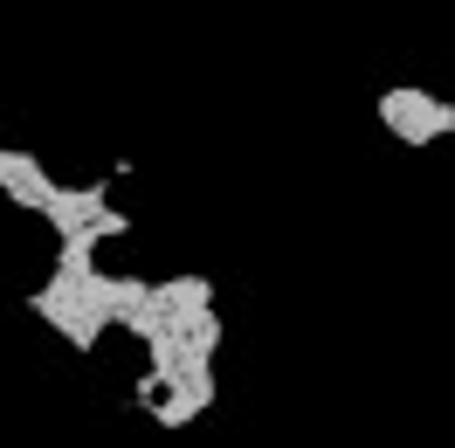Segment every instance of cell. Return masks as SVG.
Returning <instances> with one entry per match:
<instances>
[{
	"instance_id": "cell-4",
	"label": "cell",
	"mask_w": 455,
	"mask_h": 448,
	"mask_svg": "<svg viewBox=\"0 0 455 448\" xmlns=\"http://www.w3.org/2000/svg\"><path fill=\"white\" fill-rule=\"evenodd\" d=\"M0 194L14 200V207H28V214H42V207H49V194H56V180H49V166H42L35 152L0 145Z\"/></svg>"
},
{
	"instance_id": "cell-1",
	"label": "cell",
	"mask_w": 455,
	"mask_h": 448,
	"mask_svg": "<svg viewBox=\"0 0 455 448\" xmlns=\"http://www.w3.org/2000/svg\"><path fill=\"white\" fill-rule=\"evenodd\" d=\"M372 111H379V124H387L400 145H414V152H427L435 139H455V104H449V97H435V90H421V84L379 90Z\"/></svg>"
},
{
	"instance_id": "cell-3",
	"label": "cell",
	"mask_w": 455,
	"mask_h": 448,
	"mask_svg": "<svg viewBox=\"0 0 455 448\" xmlns=\"http://www.w3.org/2000/svg\"><path fill=\"white\" fill-rule=\"evenodd\" d=\"M104 207H111V172H104V180H84V187H56V194H49V207H42V221L56 228V242H62V235L90 228Z\"/></svg>"
},
{
	"instance_id": "cell-5",
	"label": "cell",
	"mask_w": 455,
	"mask_h": 448,
	"mask_svg": "<svg viewBox=\"0 0 455 448\" xmlns=\"http://www.w3.org/2000/svg\"><path fill=\"white\" fill-rule=\"evenodd\" d=\"M152 304L166 310V317H180V324H187L194 310L214 304V283H207V276H166V283H152Z\"/></svg>"
},
{
	"instance_id": "cell-2",
	"label": "cell",
	"mask_w": 455,
	"mask_h": 448,
	"mask_svg": "<svg viewBox=\"0 0 455 448\" xmlns=\"http://www.w3.org/2000/svg\"><path fill=\"white\" fill-rule=\"evenodd\" d=\"M214 393H221V387H214V365H187V372L159 393L152 420H159V428H187V420H200L207 407H214Z\"/></svg>"
}]
</instances>
